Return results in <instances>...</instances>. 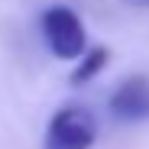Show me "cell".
<instances>
[{"label": "cell", "mask_w": 149, "mask_h": 149, "mask_svg": "<svg viewBox=\"0 0 149 149\" xmlns=\"http://www.w3.org/2000/svg\"><path fill=\"white\" fill-rule=\"evenodd\" d=\"M97 139V120L88 107H62L45 130V149H91Z\"/></svg>", "instance_id": "cell-1"}, {"label": "cell", "mask_w": 149, "mask_h": 149, "mask_svg": "<svg viewBox=\"0 0 149 149\" xmlns=\"http://www.w3.org/2000/svg\"><path fill=\"white\" fill-rule=\"evenodd\" d=\"M139 3H149V0H139Z\"/></svg>", "instance_id": "cell-5"}, {"label": "cell", "mask_w": 149, "mask_h": 149, "mask_svg": "<svg viewBox=\"0 0 149 149\" xmlns=\"http://www.w3.org/2000/svg\"><path fill=\"white\" fill-rule=\"evenodd\" d=\"M104 65H107V49H104V45H97V49H91V52H84V55L78 58V68L71 71V84H88L94 74H101Z\"/></svg>", "instance_id": "cell-4"}, {"label": "cell", "mask_w": 149, "mask_h": 149, "mask_svg": "<svg viewBox=\"0 0 149 149\" xmlns=\"http://www.w3.org/2000/svg\"><path fill=\"white\" fill-rule=\"evenodd\" d=\"M110 113L117 120H146L149 117V74H133L117 84L110 94Z\"/></svg>", "instance_id": "cell-3"}, {"label": "cell", "mask_w": 149, "mask_h": 149, "mask_svg": "<svg viewBox=\"0 0 149 149\" xmlns=\"http://www.w3.org/2000/svg\"><path fill=\"white\" fill-rule=\"evenodd\" d=\"M42 36L52 49V55L58 58H81L84 49H88V33H84V23L78 19V13L68 10V7H49L42 13Z\"/></svg>", "instance_id": "cell-2"}]
</instances>
